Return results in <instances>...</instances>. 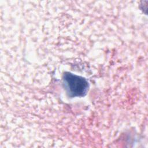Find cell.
I'll return each mask as SVG.
<instances>
[{
    "instance_id": "cell-1",
    "label": "cell",
    "mask_w": 148,
    "mask_h": 148,
    "mask_svg": "<svg viewBox=\"0 0 148 148\" xmlns=\"http://www.w3.org/2000/svg\"><path fill=\"white\" fill-rule=\"evenodd\" d=\"M64 83L71 96H83L88 89V83L84 79L71 73H66L64 75Z\"/></svg>"
}]
</instances>
